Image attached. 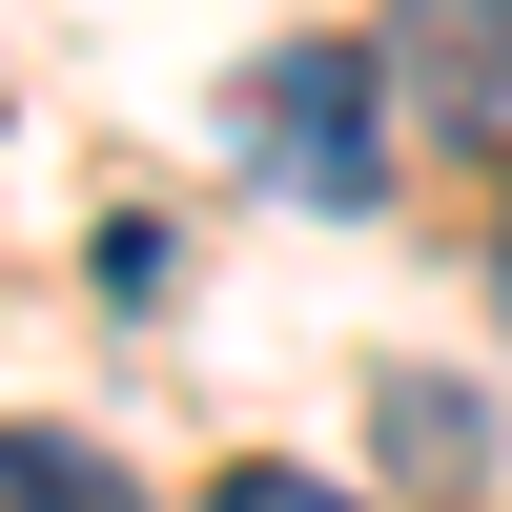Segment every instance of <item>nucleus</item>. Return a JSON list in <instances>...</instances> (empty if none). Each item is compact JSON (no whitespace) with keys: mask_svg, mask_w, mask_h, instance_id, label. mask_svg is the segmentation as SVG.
Returning a JSON list of instances; mask_svg holds the SVG:
<instances>
[{"mask_svg":"<svg viewBox=\"0 0 512 512\" xmlns=\"http://www.w3.org/2000/svg\"><path fill=\"white\" fill-rule=\"evenodd\" d=\"M390 103L431 144H492L512 164V0H410L390 21Z\"/></svg>","mask_w":512,"mask_h":512,"instance_id":"2","label":"nucleus"},{"mask_svg":"<svg viewBox=\"0 0 512 512\" xmlns=\"http://www.w3.org/2000/svg\"><path fill=\"white\" fill-rule=\"evenodd\" d=\"M369 431H390V472H472V451H492V410L451 390V369H390V410H369Z\"/></svg>","mask_w":512,"mask_h":512,"instance_id":"3","label":"nucleus"},{"mask_svg":"<svg viewBox=\"0 0 512 512\" xmlns=\"http://www.w3.org/2000/svg\"><path fill=\"white\" fill-rule=\"evenodd\" d=\"M0 512H144V492H123L82 431H21V451H0Z\"/></svg>","mask_w":512,"mask_h":512,"instance_id":"4","label":"nucleus"},{"mask_svg":"<svg viewBox=\"0 0 512 512\" xmlns=\"http://www.w3.org/2000/svg\"><path fill=\"white\" fill-rule=\"evenodd\" d=\"M492 287H512V205H492Z\"/></svg>","mask_w":512,"mask_h":512,"instance_id":"6","label":"nucleus"},{"mask_svg":"<svg viewBox=\"0 0 512 512\" xmlns=\"http://www.w3.org/2000/svg\"><path fill=\"white\" fill-rule=\"evenodd\" d=\"M205 512H369V492H328V472H267V451H246V472H205Z\"/></svg>","mask_w":512,"mask_h":512,"instance_id":"5","label":"nucleus"},{"mask_svg":"<svg viewBox=\"0 0 512 512\" xmlns=\"http://www.w3.org/2000/svg\"><path fill=\"white\" fill-rule=\"evenodd\" d=\"M226 144H246L267 205L369 226V205H390V41H267V62L226 82Z\"/></svg>","mask_w":512,"mask_h":512,"instance_id":"1","label":"nucleus"}]
</instances>
